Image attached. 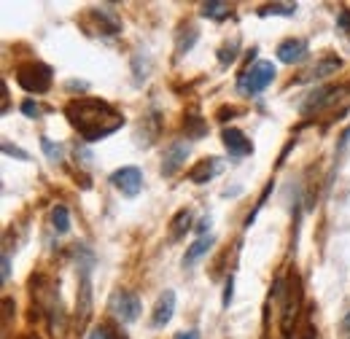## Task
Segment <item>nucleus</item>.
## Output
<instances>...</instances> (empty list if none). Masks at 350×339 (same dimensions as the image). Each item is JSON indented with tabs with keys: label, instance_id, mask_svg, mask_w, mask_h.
<instances>
[{
	"label": "nucleus",
	"instance_id": "obj_1",
	"mask_svg": "<svg viewBox=\"0 0 350 339\" xmlns=\"http://www.w3.org/2000/svg\"><path fill=\"white\" fill-rule=\"evenodd\" d=\"M65 113H68L70 124L79 129V135L89 143L108 137L111 132H116L124 124V116L119 111H113L103 100H89V97L87 100H73Z\"/></svg>",
	"mask_w": 350,
	"mask_h": 339
},
{
	"label": "nucleus",
	"instance_id": "obj_2",
	"mask_svg": "<svg viewBox=\"0 0 350 339\" xmlns=\"http://www.w3.org/2000/svg\"><path fill=\"white\" fill-rule=\"evenodd\" d=\"M16 81L22 89L27 92H36V94H44L46 89L51 86V70L41 65V62H27L16 70Z\"/></svg>",
	"mask_w": 350,
	"mask_h": 339
},
{
	"label": "nucleus",
	"instance_id": "obj_3",
	"mask_svg": "<svg viewBox=\"0 0 350 339\" xmlns=\"http://www.w3.org/2000/svg\"><path fill=\"white\" fill-rule=\"evenodd\" d=\"M275 81V65L272 62H259L256 68H251L248 73H243L240 76V92H245V94H259L264 92L267 86Z\"/></svg>",
	"mask_w": 350,
	"mask_h": 339
},
{
	"label": "nucleus",
	"instance_id": "obj_4",
	"mask_svg": "<svg viewBox=\"0 0 350 339\" xmlns=\"http://www.w3.org/2000/svg\"><path fill=\"white\" fill-rule=\"evenodd\" d=\"M111 310H113V315L122 323H135L140 318V312H143L140 299H137V294H132V291H119L113 297V301H111Z\"/></svg>",
	"mask_w": 350,
	"mask_h": 339
},
{
	"label": "nucleus",
	"instance_id": "obj_5",
	"mask_svg": "<svg viewBox=\"0 0 350 339\" xmlns=\"http://www.w3.org/2000/svg\"><path fill=\"white\" fill-rule=\"evenodd\" d=\"M111 183L124 194V197H137L143 189V175L137 167H122L111 175Z\"/></svg>",
	"mask_w": 350,
	"mask_h": 339
},
{
	"label": "nucleus",
	"instance_id": "obj_6",
	"mask_svg": "<svg viewBox=\"0 0 350 339\" xmlns=\"http://www.w3.org/2000/svg\"><path fill=\"white\" fill-rule=\"evenodd\" d=\"M76 312H79V326L84 329L92 315V283H89V267H81V288L76 297Z\"/></svg>",
	"mask_w": 350,
	"mask_h": 339
},
{
	"label": "nucleus",
	"instance_id": "obj_7",
	"mask_svg": "<svg viewBox=\"0 0 350 339\" xmlns=\"http://www.w3.org/2000/svg\"><path fill=\"white\" fill-rule=\"evenodd\" d=\"M186 157H189V143H183V140H175L173 146L165 151V159H162V175H165V178L175 175L178 170L183 167Z\"/></svg>",
	"mask_w": 350,
	"mask_h": 339
},
{
	"label": "nucleus",
	"instance_id": "obj_8",
	"mask_svg": "<svg viewBox=\"0 0 350 339\" xmlns=\"http://www.w3.org/2000/svg\"><path fill=\"white\" fill-rule=\"evenodd\" d=\"M175 312V291H165L162 297L157 299V307H154V315H151V323L154 326H167L173 321Z\"/></svg>",
	"mask_w": 350,
	"mask_h": 339
},
{
	"label": "nucleus",
	"instance_id": "obj_9",
	"mask_svg": "<svg viewBox=\"0 0 350 339\" xmlns=\"http://www.w3.org/2000/svg\"><path fill=\"white\" fill-rule=\"evenodd\" d=\"M224 146H226V151L232 154V157H245V154H251L254 151V146H251V140L240 132V129H224Z\"/></svg>",
	"mask_w": 350,
	"mask_h": 339
},
{
	"label": "nucleus",
	"instance_id": "obj_10",
	"mask_svg": "<svg viewBox=\"0 0 350 339\" xmlns=\"http://www.w3.org/2000/svg\"><path fill=\"white\" fill-rule=\"evenodd\" d=\"M307 54V43L297 41V38H288L278 46V59L286 62V65H294V62H302Z\"/></svg>",
	"mask_w": 350,
	"mask_h": 339
},
{
	"label": "nucleus",
	"instance_id": "obj_11",
	"mask_svg": "<svg viewBox=\"0 0 350 339\" xmlns=\"http://www.w3.org/2000/svg\"><path fill=\"white\" fill-rule=\"evenodd\" d=\"M219 170H221V159H202L197 167L189 172V178H191L194 183H208Z\"/></svg>",
	"mask_w": 350,
	"mask_h": 339
},
{
	"label": "nucleus",
	"instance_id": "obj_12",
	"mask_svg": "<svg viewBox=\"0 0 350 339\" xmlns=\"http://www.w3.org/2000/svg\"><path fill=\"white\" fill-rule=\"evenodd\" d=\"M213 243H216V237H211V234H208V237L194 240V243H191V248H189L186 256H183V264H194L200 256H205L208 251H211V245H213Z\"/></svg>",
	"mask_w": 350,
	"mask_h": 339
},
{
	"label": "nucleus",
	"instance_id": "obj_13",
	"mask_svg": "<svg viewBox=\"0 0 350 339\" xmlns=\"http://www.w3.org/2000/svg\"><path fill=\"white\" fill-rule=\"evenodd\" d=\"M200 11H202L205 19H224V16L229 14V5L221 3V0H208V3H202Z\"/></svg>",
	"mask_w": 350,
	"mask_h": 339
},
{
	"label": "nucleus",
	"instance_id": "obj_14",
	"mask_svg": "<svg viewBox=\"0 0 350 339\" xmlns=\"http://www.w3.org/2000/svg\"><path fill=\"white\" fill-rule=\"evenodd\" d=\"M51 223H54V232L57 234H68L70 232V215L62 205H57L54 213H51Z\"/></svg>",
	"mask_w": 350,
	"mask_h": 339
},
{
	"label": "nucleus",
	"instance_id": "obj_15",
	"mask_svg": "<svg viewBox=\"0 0 350 339\" xmlns=\"http://www.w3.org/2000/svg\"><path fill=\"white\" fill-rule=\"evenodd\" d=\"M294 16L297 14V5L294 3H269L262 8V16Z\"/></svg>",
	"mask_w": 350,
	"mask_h": 339
},
{
	"label": "nucleus",
	"instance_id": "obj_16",
	"mask_svg": "<svg viewBox=\"0 0 350 339\" xmlns=\"http://www.w3.org/2000/svg\"><path fill=\"white\" fill-rule=\"evenodd\" d=\"M334 70H340V59H337V57H326L323 62L315 65L312 76H315V79H323V76H329V73H334Z\"/></svg>",
	"mask_w": 350,
	"mask_h": 339
},
{
	"label": "nucleus",
	"instance_id": "obj_17",
	"mask_svg": "<svg viewBox=\"0 0 350 339\" xmlns=\"http://www.w3.org/2000/svg\"><path fill=\"white\" fill-rule=\"evenodd\" d=\"M191 226V211H180L173 218V237H180Z\"/></svg>",
	"mask_w": 350,
	"mask_h": 339
},
{
	"label": "nucleus",
	"instance_id": "obj_18",
	"mask_svg": "<svg viewBox=\"0 0 350 339\" xmlns=\"http://www.w3.org/2000/svg\"><path fill=\"white\" fill-rule=\"evenodd\" d=\"M41 148H44V154L49 157V159H54V162H59V159H62V146H59V143L54 146L49 137H41Z\"/></svg>",
	"mask_w": 350,
	"mask_h": 339
},
{
	"label": "nucleus",
	"instance_id": "obj_19",
	"mask_svg": "<svg viewBox=\"0 0 350 339\" xmlns=\"http://www.w3.org/2000/svg\"><path fill=\"white\" fill-rule=\"evenodd\" d=\"M3 154H5V157H16V159H22V162L30 159L27 151H22V148H16V146H11V143H3Z\"/></svg>",
	"mask_w": 350,
	"mask_h": 339
},
{
	"label": "nucleus",
	"instance_id": "obj_20",
	"mask_svg": "<svg viewBox=\"0 0 350 339\" xmlns=\"http://www.w3.org/2000/svg\"><path fill=\"white\" fill-rule=\"evenodd\" d=\"M22 113H25V116H33V119H36V116L41 113V108H38V105H36L33 100H25V103H22Z\"/></svg>",
	"mask_w": 350,
	"mask_h": 339
},
{
	"label": "nucleus",
	"instance_id": "obj_21",
	"mask_svg": "<svg viewBox=\"0 0 350 339\" xmlns=\"http://www.w3.org/2000/svg\"><path fill=\"white\" fill-rule=\"evenodd\" d=\"M234 49H237V43H232L229 49H221V57H219V59H221V62H224V65L234 59Z\"/></svg>",
	"mask_w": 350,
	"mask_h": 339
},
{
	"label": "nucleus",
	"instance_id": "obj_22",
	"mask_svg": "<svg viewBox=\"0 0 350 339\" xmlns=\"http://www.w3.org/2000/svg\"><path fill=\"white\" fill-rule=\"evenodd\" d=\"M197 41V33H194V30H191V33H189V38H183V41H180V46H178V49H180V51H189V49H191V43Z\"/></svg>",
	"mask_w": 350,
	"mask_h": 339
},
{
	"label": "nucleus",
	"instance_id": "obj_23",
	"mask_svg": "<svg viewBox=\"0 0 350 339\" xmlns=\"http://www.w3.org/2000/svg\"><path fill=\"white\" fill-rule=\"evenodd\" d=\"M11 277V258H8V254L3 256V280H8Z\"/></svg>",
	"mask_w": 350,
	"mask_h": 339
},
{
	"label": "nucleus",
	"instance_id": "obj_24",
	"mask_svg": "<svg viewBox=\"0 0 350 339\" xmlns=\"http://www.w3.org/2000/svg\"><path fill=\"white\" fill-rule=\"evenodd\" d=\"M208 226H211V218H202V221L197 223V232H200L202 237H208Z\"/></svg>",
	"mask_w": 350,
	"mask_h": 339
},
{
	"label": "nucleus",
	"instance_id": "obj_25",
	"mask_svg": "<svg viewBox=\"0 0 350 339\" xmlns=\"http://www.w3.org/2000/svg\"><path fill=\"white\" fill-rule=\"evenodd\" d=\"M87 339H111V337H108V329H94Z\"/></svg>",
	"mask_w": 350,
	"mask_h": 339
},
{
	"label": "nucleus",
	"instance_id": "obj_26",
	"mask_svg": "<svg viewBox=\"0 0 350 339\" xmlns=\"http://www.w3.org/2000/svg\"><path fill=\"white\" fill-rule=\"evenodd\" d=\"M175 339H200V331H180V334H175Z\"/></svg>",
	"mask_w": 350,
	"mask_h": 339
},
{
	"label": "nucleus",
	"instance_id": "obj_27",
	"mask_svg": "<svg viewBox=\"0 0 350 339\" xmlns=\"http://www.w3.org/2000/svg\"><path fill=\"white\" fill-rule=\"evenodd\" d=\"M229 301H232V277L226 280V294H224V307H229Z\"/></svg>",
	"mask_w": 350,
	"mask_h": 339
},
{
	"label": "nucleus",
	"instance_id": "obj_28",
	"mask_svg": "<svg viewBox=\"0 0 350 339\" xmlns=\"http://www.w3.org/2000/svg\"><path fill=\"white\" fill-rule=\"evenodd\" d=\"M340 329H342L345 334H350V312H348V315H345V318H342V323H340Z\"/></svg>",
	"mask_w": 350,
	"mask_h": 339
},
{
	"label": "nucleus",
	"instance_id": "obj_29",
	"mask_svg": "<svg viewBox=\"0 0 350 339\" xmlns=\"http://www.w3.org/2000/svg\"><path fill=\"white\" fill-rule=\"evenodd\" d=\"M350 25V11H342V16H340V27H348Z\"/></svg>",
	"mask_w": 350,
	"mask_h": 339
},
{
	"label": "nucleus",
	"instance_id": "obj_30",
	"mask_svg": "<svg viewBox=\"0 0 350 339\" xmlns=\"http://www.w3.org/2000/svg\"><path fill=\"white\" fill-rule=\"evenodd\" d=\"M348 339H350V337H348Z\"/></svg>",
	"mask_w": 350,
	"mask_h": 339
}]
</instances>
